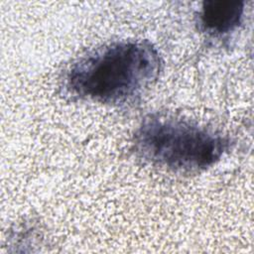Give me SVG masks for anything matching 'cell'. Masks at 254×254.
Returning <instances> with one entry per match:
<instances>
[{
    "mask_svg": "<svg viewBox=\"0 0 254 254\" xmlns=\"http://www.w3.org/2000/svg\"><path fill=\"white\" fill-rule=\"evenodd\" d=\"M162 60L148 41L103 46L76 61L66 71V89L79 98L123 103L140 95L158 77Z\"/></svg>",
    "mask_w": 254,
    "mask_h": 254,
    "instance_id": "obj_1",
    "label": "cell"
},
{
    "mask_svg": "<svg viewBox=\"0 0 254 254\" xmlns=\"http://www.w3.org/2000/svg\"><path fill=\"white\" fill-rule=\"evenodd\" d=\"M229 146V138L217 131L165 115L146 117L134 135L135 151L142 159L175 172L205 170Z\"/></svg>",
    "mask_w": 254,
    "mask_h": 254,
    "instance_id": "obj_2",
    "label": "cell"
},
{
    "mask_svg": "<svg viewBox=\"0 0 254 254\" xmlns=\"http://www.w3.org/2000/svg\"><path fill=\"white\" fill-rule=\"evenodd\" d=\"M245 1H205L198 12L200 29L213 37L235 31L243 20Z\"/></svg>",
    "mask_w": 254,
    "mask_h": 254,
    "instance_id": "obj_3",
    "label": "cell"
}]
</instances>
